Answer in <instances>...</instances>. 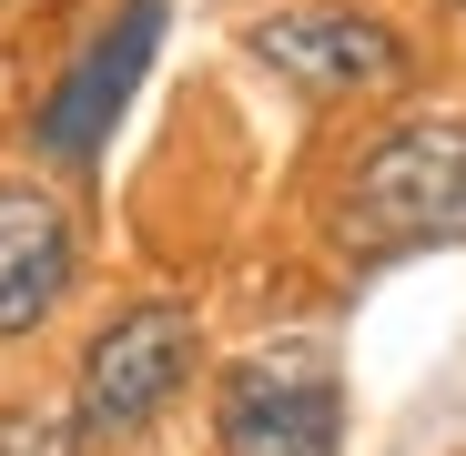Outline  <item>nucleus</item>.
<instances>
[{"label": "nucleus", "mask_w": 466, "mask_h": 456, "mask_svg": "<svg viewBox=\"0 0 466 456\" xmlns=\"http://www.w3.org/2000/svg\"><path fill=\"white\" fill-rule=\"evenodd\" d=\"M213 436H223V456H335L345 446V386L315 345L244 355L213 386Z\"/></svg>", "instance_id": "2"}, {"label": "nucleus", "mask_w": 466, "mask_h": 456, "mask_svg": "<svg viewBox=\"0 0 466 456\" xmlns=\"http://www.w3.org/2000/svg\"><path fill=\"white\" fill-rule=\"evenodd\" d=\"M183 375H193V304H122L82 355L71 416H82V436H142L183 396Z\"/></svg>", "instance_id": "3"}, {"label": "nucleus", "mask_w": 466, "mask_h": 456, "mask_svg": "<svg viewBox=\"0 0 466 456\" xmlns=\"http://www.w3.org/2000/svg\"><path fill=\"white\" fill-rule=\"evenodd\" d=\"M82 274V234H71L61 193L41 183H0V345H21L31 325H51V304Z\"/></svg>", "instance_id": "6"}, {"label": "nucleus", "mask_w": 466, "mask_h": 456, "mask_svg": "<svg viewBox=\"0 0 466 456\" xmlns=\"http://www.w3.org/2000/svg\"><path fill=\"white\" fill-rule=\"evenodd\" d=\"M335 244L355 264H396L426 244H466V122L456 112H416L396 132H375L345 193H335Z\"/></svg>", "instance_id": "1"}, {"label": "nucleus", "mask_w": 466, "mask_h": 456, "mask_svg": "<svg viewBox=\"0 0 466 456\" xmlns=\"http://www.w3.org/2000/svg\"><path fill=\"white\" fill-rule=\"evenodd\" d=\"M244 51L274 71V82L315 92V102H355V92H396L406 82V41L385 31L375 11H355V0H294V11H264L244 31Z\"/></svg>", "instance_id": "4"}, {"label": "nucleus", "mask_w": 466, "mask_h": 456, "mask_svg": "<svg viewBox=\"0 0 466 456\" xmlns=\"http://www.w3.org/2000/svg\"><path fill=\"white\" fill-rule=\"evenodd\" d=\"M0 456H82L71 406H0Z\"/></svg>", "instance_id": "7"}, {"label": "nucleus", "mask_w": 466, "mask_h": 456, "mask_svg": "<svg viewBox=\"0 0 466 456\" xmlns=\"http://www.w3.org/2000/svg\"><path fill=\"white\" fill-rule=\"evenodd\" d=\"M152 51H163V0H122L112 31H92V41H82V61L51 82V102H41L31 142L51 152V163H92L102 132H112V122H122V102H132V82L152 71Z\"/></svg>", "instance_id": "5"}]
</instances>
